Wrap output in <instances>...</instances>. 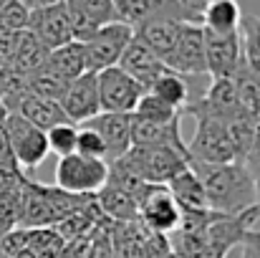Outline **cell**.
Masks as SVG:
<instances>
[{
    "label": "cell",
    "mask_w": 260,
    "mask_h": 258,
    "mask_svg": "<svg viewBox=\"0 0 260 258\" xmlns=\"http://www.w3.org/2000/svg\"><path fill=\"white\" fill-rule=\"evenodd\" d=\"M170 192H172L174 203L179 208V213H194V210H210L207 200H205V190L200 185V177L192 172L189 162L184 170H179L172 180L167 182Z\"/></svg>",
    "instance_id": "17"
},
{
    "label": "cell",
    "mask_w": 260,
    "mask_h": 258,
    "mask_svg": "<svg viewBox=\"0 0 260 258\" xmlns=\"http://www.w3.org/2000/svg\"><path fill=\"white\" fill-rule=\"evenodd\" d=\"M255 203H258V208H260V177L255 180Z\"/></svg>",
    "instance_id": "37"
},
{
    "label": "cell",
    "mask_w": 260,
    "mask_h": 258,
    "mask_svg": "<svg viewBox=\"0 0 260 258\" xmlns=\"http://www.w3.org/2000/svg\"><path fill=\"white\" fill-rule=\"evenodd\" d=\"M109 180V162L84 157L79 152L58 157L56 187L71 195H96Z\"/></svg>",
    "instance_id": "3"
},
{
    "label": "cell",
    "mask_w": 260,
    "mask_h": 258,
    "mask_svg": "<svg viewBox=\"0 0 260 258\" xmlns=\"http://www.w3.org/2000/svg\"><path fill=\"white\" fill-rule=\"evenodd\" d=\"M63 238L56 228H28V251L33 258H61L63 256Z\"/></svg>",
    "instance_id": "25"
},
{
    "label": "cell",
    "mask_w": 260,
    "mask_h": 258,
    "mask_svg": "<svg viewBox=\"0 0 260 258\" xmlns=\"http://www.w3.org/2000/svg\"><path fill=\"white\" fill-rule=\"evenodd\" d=\"M96 208L101 210L104 218H109L111 223H134L137 220V200L132 192L114 187V185H104L96 195Z\"/></svg>",
    "instance_id": "18"
},
{
    "label": "cell",
    "mask_w": 260,
    "mask_h": 258,
    "mask_svg": "<svg viewBox=\"0 0 260 258\" xmlns=\"http://www.w3.org/2000/svg\"><path fill=\"white\" fill-rule=\"evenodd\" d=\"M189 76H182V74H174V71H165L154 84L149 86L147 91L152 94V96H157L159 101H165L167 106H172V109H177L182 117H184V109L197 99L194 94H192V86H189V81H187Z\"/></svg>",
    "instance_id": "19"
},
{
    "label": "cell",
    "mask_w": 260,
    "mask_h": 258,
    "mask_svg": "<svg viewBox=\"0 0 260 258\" xmlns=\"http://www.w3.org/2000/svg\"><path fill=\"white\" fill-rule=\"evenodd\" d=\"M243 41V64L260 76V15H248L240 23Z\"/></svg>",
    "instance_id": "26"
},
{
    "label": "cell",
    "mask_w": 260,
    "mask_h": 258,
    "mask_svg": "<svg viewBox=\"0 0 260 258\" xmlns=\"http://www.w3.org/2000/svg\"><path fill=\"white\" fill-rule=\"evenodd\" d=\"M132 38H134V28H129L126 23L114 20V23L101 25L88 41H84L86 71L99 74L109 66H116Z\"/></svg>",
    "instance_id": "7"
},
{
    "label": "cell",
    "mask_w": 260,
    "mask_h": 258,
    "mask_svg": "<svg viewBox=\"0 0 260 258\" xmlns=\"http://www.w3.org/2000/svg\"><path fill=\"white\" fill-rule=\"evenodd\" d=\"M20 5H25L30 13L33 10H41V8H51V5H56V3H63V0H18Z\"/></svg>",
    "instance_id": "36"
},
{
    "label": "cell",
    "mask_w": 260,
    "mask_h": 258,
    "mask_svg": "<svg viewBox=\"0 0 260 258\" xmlns=\"http://www.w3.org/2000/svg\"><path fill=\"white\" fill-rule=\"evenodd\" d=\"M205 31V28H202ZM243 61V41L238 33L205 31V66L212 79H230Z\"/></svg>",
    "instance_id": "11"
},
{
    "label": "cell",
    "mask_w": 260,
    "mask_h": 258,
    "mask_svg": "<svg viewBox=\"0 0 260 258\" xmlns=\"http://www.w3.org/2000/svg\"><path fill=\"white\" fill-rule=\"evenodd\" d=\"M197 119V129L192 142L187 145L189 160L197 162H240L235 142L230 137L228 122L222 117L207 114V111H187Z\"/></svg>",
    "instance_id": "2"
},
{
    "label": "cell",
    "mask_w": 260,
    "mask_h": 258,
    "mask_svg": "<svg viewBox=\"0 0 260 258\" xmlns=\"http://www.w3.org/2000/svg\"><path fill=\"white\" fill-rule=\"evenodd\" d=\"M137 220L152 231V233H159V236H167L177 231L179 225V208L174 203L172 192L167 185H152V182H144L137 195Z\"/></svg>",
    "instance_id": "4"
},
{
    "label": "cell",
    "mask_w": 260,
    "mask_h": 258,
    "mask_svg": "<svg viewBox=\"0 0 260 258\" xmlns=\"http://www.w3.org/2000/svg\"><path fill=\"white\" fill-rule=\"evenodd\" d=\"M0 258H8V256H0Z\"/></svg>",
    "instance_id": "43"
},
{
    "label": "cell",
    "mask_w": 260,
    "mask_h": 258,
    "mask_svg": "<svg viewBox=\"0 0 260 258\" xmlns=\"http://www.w3.org/2000/svg\"><path fill=\"white\" fill-rule=\"evenodd\" d=\"M46 69L53 71L56 76L66 79V81H74L79 79L81 74H86V56H84V43L79 41H71L61 48H53L48 53V61H46Z\"/></svg>",
    "instance_id": "21"
},
{
    "label": "cell",
    "mask_w": 260,
    "mask_h": 258,
    "mask_svg": "<svg viewBox=\"0 0 260 258\" xmlns=\"http://www.w3.org/2000/svg\"><path fill=\"white\" fill-rule=\"evenodd\" d=\"M114 13L119 23H126L129 28H139L149 20H179V23H197L179 0H114Z\"/></svg>",
    "instance_id": "10"
},
{
    "label": "cell",
    "mask_w": 260,
    "mask_h": 258,
    "mask_svg": "<svg viewBox=\"0 0 260 258\" xmlns=\"http://www.w3.org/2000/svg\"><path fill=\"white\" fill-rule=\"evenodd\" d=\"M28 18L30 10L20 5L18 0H5L0 8V31L3 33H23L28 31Z\"/></svg>",
    "instance_id": "31"
},
{
    "label": "cell",
    "mask_w": 260,
    "mask_h": 258,
    "mask_svg": "<svg viewBox=\"0 0 260 258\" xmlns=\"http://www.w3.org/2000/svg\"><path fill=\"white\" fill-rule=\"evenodd\" d=\"M84 127H91L101 137L106 147V162H114L132 150V114L99 111L93 119L84 122Z\"/></svg>",
    "instance_id": "13"
},
{
    "label": "cell",
    "mask_w": 260,
    "mask_h": 258,
    "mask_svg": "<svg viewBox=\"0 0 260 258\" xmlns=\"http://www.w3.org/2000/svg\"><path fill=\"white\" fill-rule=\"evenodd\" d=\"M240 258H260V228H253L240 241Z\"/></svg>",
    "instance_id": "34"
},
{
    "label": "cell",
    "mask_w": 260,
    "mask_h": 258,
    "mask_svg": "<svg viewBox=\"0 0 260 258\" xmlns=\"http://www.w3.org/2000/svg\"><path fill=\"white\" fill-rule=\"evenodd\" d=\"M61 109L66 114L69 122L74 124H84L88 119H93L101 106H99V84H96V74H81L79 79H74L63 99H61Z\"/></svg>",
    "instance_id": "14"
},
{
    "label": "cell",
    "mask_w": 260,
    "mask_h": 258,
    "mask_svg": "<svg viewBox=\"0 0 260 258\" xmlns=\"http://www.w3.org/2000/svg\"><path fill=\"white\" fill-rule=\"evenodd\" d=\"M200 177L207 208L220 215H240L255 203V180L243 162H197L189 160Z\"/></svg>",
    "instance_id": "1"
},
{
    "label": "cell",
    "mask_w": 260,
    "mask_h": 258,
    "mask_svg": "<svg viewBox=\"0 0 260 258\" xmlns=\"http://www.w3.org/2000/svg\"><path fill=\"white\" fill-rule=\"evenodd\" d=\"M76 152L84 157H93V160H104L106 162V147L101 142V137L91 129V127H79V137H76Z\"/></svg>",
    "instance_id": "32"
},
{
    "label": "cell",
    "mask_w": 260,
    "mask_h": 258,
    "mask_svg": "<svg viewBox=\"0 0 260 258\" xmlns=\"http://www.w3.org/2000/svg\"><path fill=\"white\" fill-rule=\"evenodd\" d=\"M48 53L51 51L30 31H23V33H18V43H15V53H13V64L10 66L15 71L30 76V74H36V71H41L46 66Z\"/></svg>",
    "instance_id": "23"
},
{
    "label": "cell",
    "mask_w": 260,
    "mask_h": 258,
    "mask_svg": "<svg viewBox=\"0 0 260 258\" xmlns=\"http://www.w3.org/2000/svg\"><path fill=\"white\" fill-rule=\"evenodd\" d=\"M225 258H240V246H238V248H233V251H230Z\"/></svg>",
    "instance_id": "39"
},
{
    "label": "cell",
    "mask_w": 260,
    "mask_h": 258,
    "mask_svg": "<svg viewBox=\"0 0 260 258\" xmlns=\"http://www.w3.org/2000/svg\"><path fill=\"white\" fill-rule=\"evenodd\" d=\"M202 3H205V8H207V5H210V3H215V0H202Z\"/></svg>",
    "instance_id": "40"
},
{
    "label": "cell",
    "mask_w": 260,
    "mask_h": 258,
    "mask_svg": "<svg viewBox=\"0 0 260 258\" xmlns=\"http://www.w3.org/2000/svg\"><path fill=\"white\" fill-rule=\"evenodd\" d=\"M3 236H5V231H3V228H0V238H3Z\"/></svg>",
    "instance_id": "41"
},
{
    "label": "cell",
    "mask_w": 260,
    "mask_h": 258,
    "mask_svg": "<svg viewBox=\"0 0 260 258\" xmlns=\"http://www.w3.org/2000/svg\"><path fill=\"white\" fill-rule=\"evenodd\" d=\"M243 23V13L238 0H215L202 10L200 25L212 33H238Z\"/></svg>",
    "instance_id": "22"
},
{
    "label": "cell",
    "mask_w": 260,
    "mask_h": 258,
    "mask_svg": "<svg viewBox=\"0 0 260 258\" xmlns=\"http://www.w3.org/2000/svg\"><path fill=\"white\" fill-rule=\"evenodd\" d=\"M116 66H119L121 71H126L137 84H142L144 89H149V86L167 71V66H165L137 36L129 41V46L124 48V53H121V59H119Z\"/></svg>",
    "instance_id": "15"
},
{
    "label": "cell",
    "mask_w": 260,
    "mask_h": 258,
    "mask_svg": "<svg viewBox=\"0 0 260 258\" xmlns=\"http://www.w3.org/2000/svg\"><path fill=\"white\" fill-rule=\"evenodd\" d=\"M71 10H76L79 15H84L86 20H91L93 25H106L116 20L114 13V0H63Z\"/></svg>",
    "instance_id": "29"
},
{
    "label": "cell",
    "mask_w": 260,
    "mask_h": 258,
    "mask_svg": "<svg viewBox=\"0 0 260 258\" xmlns=\"http://www.w3.org/2000/svg\"><path fill=\"white\" fill-rule=\"evenodd\" d=\"M15 114H20L23 119H28L33 127H38L43 132H48L51 127H56L61 122H69L58 101L41 99V96H33V94H25L23 96V101L18 104Z\"/></svg>",
    "instance_id": "20"
},
{
    "label": "cell",
    "mask_w": 260,
    "mask_h": 258,
    "mask_svg": "<svg viewBox=\"0 0 260 258\" xmlns=\"http://www.w3.org/2000/svg\"><path fill=\"white\" fill-rule=\"evenodd\" d=\"M230 79H233V84H235L240 106H243L253 119H258L260 122V76L258 74H253V71L240 61L238 71H235Z\"/></svg>",
    "instance_id": "24"
},
{
    "label": "cell",
    "mask_w": 260,
    "mask_h": 258,
    "mask_svg": "<svg viewBox=\"0 0 260 258\" xmlns=\"http://www.w3.org/2000/svg\"><path fill=\"white\" fill-rule=\"evenodd\" d=\"M243 165L248 167V172L253 175V180L260 177V122L255 124V132H253V142L248 147V155L243 160Z\"/></svg>",
    "instance_id": "33"
},
{
    "label": "cell",
    "mask_w": 260,
    "mask_h": 258,
    "mask_svg": "<svg viewBox=\"0 0 260 258\" xmlns=\"http://www.w3.org/2000/svg\"><path fill=\"white\" fill-rule=\"evenodd\" d=\"M3 3H5V0H0V8H3Z\"/></svg>",
    "instance_id": "42"
},
{
    "label": "cell",
    "mask_w": 260,
    "mask_h": 258,
    "mask_svg": "<svg viewBox=\"0 0 260 258\" xmlns=\"http://www.w3.org/2000/svg\"><path fill=\"white\" fill-rule=\"evenodd\" d=\"M69 84H71V81L56 76L53 71H48V69L43 66L41 71H36V74L28 76V94L41 96V99H51V101H58V104H61V99H63Z\"/></svg>",
    "instance_id": "27"
},
{
    "label": "cell",
    "mask_w": 260,
    "mask_h": 258,
    "mask_svg": "<svg viewBox=\"0 0 260 258\" xmlns=\"http://www.w3.org/2000/svg\"><path fill=\"white\" fill-rule=\"evenodd\" d=\"M132 167L137 170V175L144 180V182H152V185H167L179 170L187 167L189 157L177 152L172 147H165V145H152V147H132L126 155H124Z\"/></svg>",
    "instance_id": "6"
},
{
    "label": "cell",
    "mask_w": 260,
    "mask_h": 258,
    "mask_svg": "<svg viewBox=\"0 0 260 258\" xmlns=\"http://www.w3.org/2000/svg\"><path fill=\"white\" fill-rule=\"evenodd\" d=\"M15 43H18V33H3L0 31V69L13 64Z\"/></svg>",
    "instance_id": "35"
},
{
    "label": "cell",
    "mask_w": 260,
    "mask_h": 258,
    "mask_svg": "<svg viewBox=\"0 0 260 258\" xmlns=\"http://www.w3.org/2000/svg\"><path fill=\"white\" fill-rule=\"evenodd\" d=\"M154 258H174V253L172 251H170V248H167V251H162V253H157V256Z\"/></svg>",
    "instance_id": "38"
},
{
    "label": "cell",
    "mask_w": 260,
    "mask_h": 258,
    "mask_svg": "<svg viewBox=\"0 0 260 258\" xmlns=\"http://www.w3.org/2000/svg\"><path fill=\"white\" fill-rule=\"evenodd\" d=\"M170 71L182 76H202L207 74L205 66V31L200 23H182L179 36L172 53L165 64Z\"/></svg>",
    "instance_id": "9"
},
{
    "label": "cell",
    "mask_w": 260,
    "mask_h": 258,
    "mask_svg": "<svg viewBox=\"0 0 260 258\" xmlns=\"http://www.w3.org/2000/svg\"><path fill=\"white\" fill-rule=\"evenodd\" d=\"M132 117L137 119H144V122H154V124H172L177 119H182V114L167 106L165 101H159L157 96H152L149 91H144V96L139 99V104L134 106Z\"/></svg>",
    "instance_id": "28"
},
{
    "label": "cell",
    "mask_w": 260,
    "mask_h": 258,
    "mask_svg": "<svg viewBox=\"0 0 260 258\" xmlns=\"http://www.w3.org/2000/svg\"><path fill=\"white\" fill-rule=\"evenodd\" d=\"M179 25H182L179 20L159 18V20H149V23L134 28V36H137L162 64H167L174 43H177V36H179Z\"/></svg>",
    "instance_id": "16"
},
{
    "label": "cell",
    "mask_w": 260,
    "mask_h": 258,
    "mask_svg": "<svg viewBox=\"0 0 260 258\" xmlns=\"http://www.w3.org/2000/svg\"><path fill=\"white\" fill-rule=\"evenodd\" d=\"M76 137H79V124L74 122H61L56 127H51L46 132V142H48V152L66 157L76 152Z\"/></svg>",
    "instance_id": "30"
},
{
    "label": "cell",
    "mask_w": 260,
    "mask_h": 258,
    "mask_svg": "<svg viewBox=\"0 0 260 258\" xmlns=\"http://www.w3.org/2000/svg\"><path fill=\"white\" fill-rule=\"evenodd\" d=\"M3 129L13 152V160L20 170H36L46 157H48V142H46V132L33 127L28 119H23L20 114L10 111L3 119Z\"/></svg>",
    "instance_id": "5"
},
{
    "label": "cell",
    "mask_w": 260,
    "mask_h": 258,
    "mask_svg": "<svg viewBox=\"0 0 260 258\" xmlns=\"http://www.w3.org/2000/svg\"><path fill=\"white\" fill-rule=\"evenodd\" d=\"M96 84H99V106H101V111H111V114H132L134 106L139 104V99L147 91L144 86L137 84L119 66H109V69L99 71Z\"/></svg>",
    "instance_id": "8"
},
{
    "label": "cell",
    "mask_w": 260,
    "mask_h": 258,
    "mask_svg": "<svg viewBox=\"0 0 260 258\" xmlns=\"http://www.w3.org/2000/svg\"><path fill=\"white\" fill-rule=\"evenodd\" d=\"M28 31H30L48 51L71 43V41H74V33H71V20H69L66 3H56V5H51V8L33 10L30 18H28Z\"/></svg>",
    "instance_id": "12"
}]
</instances>
